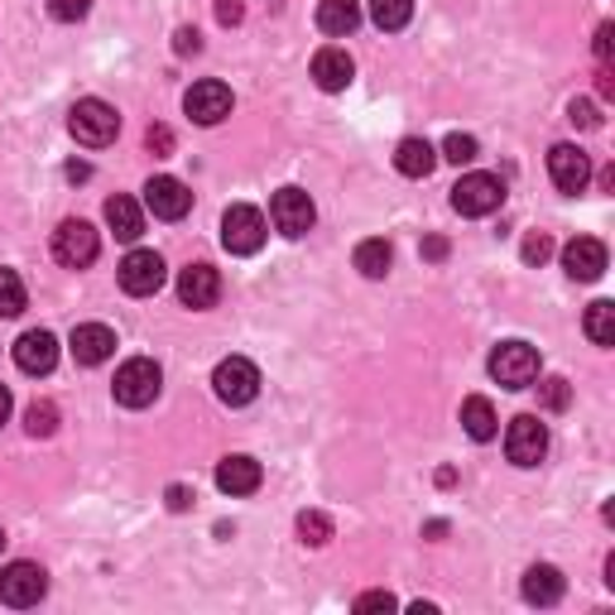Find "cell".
Returning a JSON list of instances; mask_svg holds the SVG:
<instances>
[{
	"instance_id": "1",
	"label": "cell",
	"mask_w": 615,
	"mask_h": 615,
	"mask_svg": "<svg viewBox=\"0 0 615 615\" xmlns=\"http://www.w3.org/2000/svg\"><path fill=\"white\" fill-rule=\"evenodd\" d=\"M160 389H164V371H160V361H150V356H130L111 381V395H116V404H125V409H150V404L160 399Z\"/></svg>"
},
{
	"instance_id": "2",
	"label": "cell",
	"mask_w": 615,
	"mask_h": 615,
	"mask_svg": "<svg viewBox=\"0 0 615 615\" xmlns=\"http://www.w3.org/2000/svg\"><path fill=\"white\" fill-rule=\"evenodd\" d=\"M68 130H73L77 145L101 150V145H111V140L121 135V116H116V107H107V101L87 97V101H77V107H73Z\"/></svg>"
},
{
	"instance_id": "3",
	"label": "cell",
	"mask_w": 615,
	"mask_h": 615,
	"mask_svg": "<svg viewBox=\"0 0 615 615\" xmlns=\"http://www.w3.org/2000/svg\"><path fill=\"white\" fill-rule=\"evenodd\" d=\"M491 381L505 389H529L539 381V351L529 342H501L491 351Z\"/></svg>"
},
{
	"instance_id": "4",
	"label": "cell",
	"mask_w": 615,
	"mask_h": 615,
	"mask_svg": "<svg viewBox=\"0 0 615 615\" xmlns=\"http://www.w3.org/2000/svg\"><path fill=\"white\" fill-rule=\"evenodd\" d=\"M265 235H270V227H265V212H260V207H251V202L227 207V217H221V245H227L231 255H255L260 245H265Z\"/></svg>"
},
{
	"instance_id": "5",
	"label": "cell",
	"mask_w": 615,
	"mask_h": 615,
	"mask_svg": "<svg viewBox=\"0 0 615 615\" xmlns=\"http://www.w3.org/2000/svg\"><path fill=\"white\" fill-rule=\"evenodd\" d=\"M505 457L515 466H539L548 457V428L539 424V414H519L505 428Z\"/></svg>"
},
{
	"instance_id": "6",
	"label": "cell",
	"mask_w": 615,
	"mask_h": 615,
	"mask_svg": "<svg viewBox=\"0 0 615 615\" xmlns=\"http://www.w3.org/2000/svg\"><path fill=\"white\" fill-rule=\"evenodd\" d=\"M270 221L279 235H289V241H298V235L312 231V221H318V207H312V198L304 188H279L270 198Z\"/></svg>"
},
{
	"instance_id": "7",
	"label": "cell",
	"mask_w": 615,
	"mask_h": 615,
	"mask_svg": "<svg viewBox=\"0 0 615 615\" xmlns=\"http://www.w3.org/2000/svg\"><path fill=\"white\" fill-rule=\"evenodd\" d=\"M97 255H101V235L91 231L83 217H68V221H63V227L54 231V260H58V265L87 270Z\"/></svg>"
},
{
	"instance_id": "8",
	"label": "cell",
	"mask_w": 615,
	"mask_h": 615,
	"mask_svg": "<svg viewBox=\"0 0 615 615\" xmlns=\"http://www.w3.org/2000/svg\"><path fill=\"white\" fill-rule=\"evenodd\" d=\"M212 389H217V399L221 404H231V409H241V404H251L260 395V371H255V361H245V356H227L212 371Z\"/></svg>"
},
{
	"instance_id": "9",
	"label": "cell",
	"mask_w": 615,
	"mask_h": 615,
	"mask_svg": "<svg viewBox=\"0 0 615 615\" xmlns=\"http://www.w3.org/2000/svg\"><path fill=\"white\" fill-rule=\"evenodd\" d=\"M48 592V572L39 568V562H10V568H0V601L6 606H39Z\"/></svg>"
},
{
	"instance_id": "10",
	"label": "cell",
	"mask_w": 615,
	"mask_h": 615,
	"mask_svg": "<svg viewBox=\"0 0 615 615\" xmlns=\"http://www.w3.org/2000/svg\"><path fill=\"white\" fill-rule=\"evenodd\" d=\"M501 202H505V183L495 174H466L452 188V207L462 217H491Z\"/></svg>"
},
{
	"instance_id": "11",
	"label": "cell",
	"mask_w": 615,
	"mask_h": 615,
	"mask_svg": "<svg viewBox=\"0 0 615 615\" xmlns=\"http://www.w3.org/2000/svg\"><path fill=\"white\" fill-rule=\"evenodd\" d=\"M121 289L130 294V298H150V294H160L164 289V255L160 251H130L125 260H121Z\"/></svg>"
},
{
	"instance_id": "12",
	"label": "cell",
	"mask_w": 615,
	"mask_h": 615,
	"mask_svg": "<svg viewBox=\"0 0 615 615\" xmlns=\"http://www.w3.org/2000/svg\"><path fill=\"white\" fill-rule=\"evenodd\" d=\"M548 178H553L558 193H586V183H592V160H586V150L553 145L548 150Z\"/></svg>"
},
{
	"instance_id": "13",
	"label": "cell",
	"mask_w": 615,
	"mask_h": 615,
	"mask_svg": "<svg viewBox=\"0 0 615 615\" xmlns=\"http://www.w3.org/2000/svg\"><path fill=\"white\" fill-rule=\"evenodd\" d=\"M183 111H188L198 125L227 121V116H231V87L217 83V77H207V83H193L188 97H183Z\"/></svg>"
},
{
	"instance_id": "14",
	"label": "cell",
	"mask_w": 615,
	"mask_h": 615,
	"mask_svg": "<svg viewBox=\"0 0 615 615\" xmlns=\"http://www.w3.org/2000/svg\"><path fill=\"white\" fill-rule=\"evenodd\" d=\"M145 207L160 221H183V217H188V207H193V193L183 188L174 174H160V178L145 183Z\"/></svg>"
},
{
	"instance_id": "15",
	"label": "cell",
	"mask_w": 615,
	"mask_h": 615,
	"mask_svg": "<svg viewBox=\"0 0 615 615\" xmlns=\"http://www.w3.org/2000/svg\"><path fill=\"white\" fill-rule=\"evenodd\" d=\"M606 245L596 241V235H578V241H568L562 245V270L572 274L578 284H592V279H601L606 274Z\"/></svg>"
},
{
	"instance_id": "16",
	"label": "cell",
	"mask_w": 615,
	"mask_h": 615,
	"mask_svg": "<svg viewBox=\"0 0 615 615\" xmlns=\"http://www.w3.org/2000/svg\"><path fill=\"white\" fill-rule=\"evenodd\" d=\"M15 365L24 375H48L58 365V337L44 332V327H34V332H24L15 342Z\"/></svg>"
},
{
	"instance_id": "17",
	"label": "cell",
	"mask_w": 615,
	"mask_h": 615,
	"mask_svg": "<svg viewBox=\"0 0 615 615\" xmlns=\"http://www.w3.org/2000/svg\"><path fill=\"white\" fill-rule=\"evenodd\" d=\"M178 298H183V308H193V312H202V308H217V298H221V274L212 265H188L178 274Z\"/></svg>"
},
{
	"instance_id": "18",
	"label": "cell",
	"mask_w": 615,
	"mask_h": 615,
	"mask_svg": "<svg viewBox=\"0 0 615 615\" xmlns=\"http://www.w3.org/2000/svg\"><path fill=\"white\" fill-rule=\"evenodd\" d=\"M260 481H265V471H260L255 457L235 452V457H221L217 462V491L221 495H255Z\"/></svg>"
},
{
	"instance_id": "19",
	"label": "cell",
	"mask_w": 615,
	"mask_h": 615,
	"mask_svg": "<svg viewBox=\"0 0 615 615\" xmlns=\"http://www.w3.org/2000/svg\"><path fill=\"white\" fill-rule=\"evenodd\" d=\"M73 356L77 365H101V361H111L116 356V332L107 322H83V327H73Z\"/></svg>"
},
{
	"instance_id": "20",
	"label": "cell",
	"mask_w": 615,
	"mask_h": 615,
	"mask_svg": "<svg viewBox=\"0 0 615 615\" xmlns=\"http://www.w3.org/2000/svg\"><path fill=\"white\" fill-rule=\"evenodd\" d=\"M351 77H356V63H351L347 48H318V58H312V83L322 91H347Z\"/></svg>"
},
{
	"instance_id": "21",
	"label": "cell",
	"mask_w": 615,
	"mask_h": 615,
	"mask_svg": "<svg viewBox=\"0 0 615 615\" xmlns=\"http://www.w3.org/2000/svg\"><path fill=\"white\" fill-rule=\"evenodd\" d=\"M562 572L553 568V562H534V568L525 572V582H519V592H525L529 606H558L562 601Z\"/></svg>"
},
{
	"instance_id": "22",
	"label": "cell",
	"mask_w": 615,
	"mask_h": 615,
	"mask_svg": "<svg viewBox=\"0 0 615 615\" xmlns=\"http://www.w3.org/2000/svg\"><path fill=\"white\" fill-rule=\"evenodd\" d=\"M395 168L404 178H428L438 168V150L428 145L424 135H409V140H399V150H395Z\"/></svg>"
},
{
	"instance_id": "23",
	"label": "cell",
	"mask_w": 615,
	"mask_h": 615,
	"mask_svg": "<svg viewBox=\"0 0 615 615\" xmlns=\"http://www.w3.org/2000/svg\"><path fill=\"white\" fill-rule=\"evenodd\" d=\"M361 24V0H318V30L347 39Z\"/></svg>"
},
{
	"instance_id": "24",
	"label": "cell",
	"mask_w": 615,
	"mask_h": 615,
	"mask_svg": "<svg viewBox=\"0 0 615 615\" xmlns=\"http://www.w3.org/2000/svg\"><path fill=\"white\" fill-rule=\"evenodd\" d=\"M107 227L116 231V241H140V231H145V212H140L135 198H107Z\"/></svg>"
},
{
	"instance_id": "25",
	"label": "cell",
	"mask_w": 615,
	"mask_h": 615,
	"mask_svg": "<svg viewBox=\"0 0 615 615\" xmlns=\"http://www.w3.org/2000/svg\"><path fill=\"white\" fill-rule=\"evenodd\" d=\"M462 428H466L471 442H491L495 433H501V418H495V409H491L486 395H471V399L462 404Z\"/></svg>"
},
{
	"instance_id": "26",
	"label": "cell",
	"mask_w": 615,
	"mask_h": 615,
	"mask_svg": "<svg viewBox=\"0 0 615 615\" xmlns=\"http://www.w3.org/2000/svg\"><path fill=\"white\" fill-rule=\"evenodd\" d=\"M389 265H395V251H389V241H361L356 245V270L365 279H385Z\"/></svg>"
},
{
	"instance_id": "27",
	"label": "cell",
	"mask_w": 615,
	"mask_h": 615,
	"mask_svg": "<svg viewBox=\"0 0 615 615\" xmlns=\"http://www.w3.org/2000/svg\"><path fill=\"white\" fill-rule=\"evenodd\" d=\"M586 337H592L596 347H615V304H606V298H596L592 308H586Z\"/></svg>"
},
{
	"instance_id": "28",
	"label": "cell",
	"mask_w": 615,
	"mask_h": 615,
	"mask_svg": "<svg viewBox=\"0 0 615 615\" xmlns=\"http://www.w3.org/2000/svg\"><path fill=\"white\" fill-rule=\"evenodd\" d=\"M371 20H375V30L395 34L414 20V0H371Z\"/></svg>"
},
{
	"instance_id": "29",
	"label": "cell",
	"mask_w": 615,
	"mask_h": 615,
	"mask_svg": "<svg viewBox=\"0 0 615 615\" xmlns=\"http://www.w3.org/2000/svg\"><path fill=\"white\" fill-rule=\"evenodd\" d=\"M24 312V279L15 270H0V318H20Z\"/></svg>"
},
{
	"instance_id": "30",
	"label": "cell",
	"mask_w": 615,
	"mask_h": 615,
	"mask_svg": "<svg viewBox=\"0 0 615 615\" xmlns=\"http://www.w3.org/2000/svg\"><path fill=\"white\" fill-rule=\"evenodd\" d=\"M24 428H30V438H48L58 428V409L48 399H34L30 409H24Z\"/></svg>"
},
{
	"instance_id": "31",
	"label": "cell",
	"mask_w": 615,
	"mask_h": 615,
	"mask_svg": "<svg viewBox=\"0 0 615 615\" xmlns=\"http://www.w3.org/2000/svg\"><path fill=\"white\" fill-rule=\"evenodd\" d=\"M298 534H304V543L322 548L327 539H332V519H327L322 509H304V515H298Z\"/></svg>"
},
{
	"instance_id": "32",
	"label": "cell",
	"mask_w": 615,
	"mask_h": 615,
	"mask_svg": "<svg viewBox=\"0 0 615 615\" xmlns=\"http://www.w3.org/2000/svg\"><path fill=\"white\" fill-rule=\"evenodd\" d=\"M481 154V145H476V135H462V130H452L448 140H442V154L438 160H452V164H471Z\"/></svg>"
},
{
	"instance_id": "33",
	"label": "cell",
	"mask_w": 615,
	"mask_h": 615,
	"mask_svg": "<svg viewBox=\"0 0 615 615\" xmlns=\"http://www.w3.org/2000/svg\"><path fill=\"white\" fill-rule=\"evenodd\" d=\"M539 395H543V409H553V414H562L568 409V381H562V375H548V381L539 385Z\"/></svg>"
},
{
	"instance_id": "34",
	"label": "cell",
	"mask_w": 615,
	"mask_h": 615,
	"mask_svg": "<svg viewBox=\"0 0 615 615\" xmlns=\"http://www.w3.org/2000/svg\"><path fill=\"white\" fill-rule=\"evenodd\" d=\"M548 255H553V241H548L543 231H529L525 235V265H543Z\"/></svg>"
},
{
	"instance_id": "35",
	"label": "cell",
	"mask_w": 615,
	"mask_h": 615,
	"mask_svg": "<svg viewBox=\"0 0 615 615\" xmlns=\"http://www.w3.org/2000/svg\"><path fill=\"white\" fill-rule=\"evenodd\" d=\"M48 10H54V20L73 24V20H83L87 10H91V0H48Z\"/></svg>"
},
{
	"instance_id": "36",
	"label": "cell",
	"mask_w": 615,
	"mask_h": 615,
	"mask_svg": "<svg viewBox=\"0 0 615 615\" xmlns=\"http://www.w3.org/2000/svg\"><path fill=\"white\" fill-rule=\"evenodd\" d=\"M568 121H572V125H582V130H596V125H601V116H596L592 101H572V107H568Z\"/></svg>"
},
{
	"instance_id": "37",
	"label": "cell",
	"mask_w": 615,
	"mask_h": 615,
	"mask_svg": "<svg viewBox=\"0 0 615 615\" xmlns=\"http://www.w3.org/2000/svg\"><path fill=\"white\" fill-rule=\"evenodd\" d=\"M395 606H399V601L389 596V592H365V596L356 601V611H361V615H371V611H395Z\"/></svg>"
},
{
	"instance_id": "38",
	"label": "cell",
	"mask_w": 615,
	"mask_h": 615,
	"mask_svg": "<svg viewBox=\"0 0 615 615\" xmlns=\"http://www.w3.org/2000/svg\"><path fill=\"white\" fill-rule=\"evenodd\" d=\"M150 150L154 154H168V150H174V130H168V125H150Z\"/></svg>"
},
{
	"instance_id": "39",
	"label": "cell",
	"mask_w": 615,
	"mask_h": 615,
	"mask_svg": "<svg viewBox=\"0 0 615 615\" xmlns=\"http://www.w3.org/2000/svg\"><path fill=\"white\" fill-rule=\"evenodd\" d=\"M217 20L221 24H241V0H217Z\"/></svg>"
},
{
	"instance_id": "40",
	"label": "cell",
	"mask_w": 615,
	"mask_h": 615,
	"mask_svg": "<svg viewBox=\"0 0 615 615\" xmlns=\"http://www.w3.org/2000/svg\"><path fill=\"white\" fill-rule=\"evenodd\" d=\"M611 34H615L611 24H601V30H596V58H601V63L611 58Z\"/></svg>"
},
{
	"instance_id": "41",
	"label": "cell",
	"mask_w": 615,
	"mask_h": 615,
	"mask_svg": "<svg viewBox=\"0 0 615 615\" xmlns=\"http://www.w3.org/2000/svg\"><path fill=\"white\" fill-rule=\"evenodd\" d=\"M424 255H428V260H442V255H448V241H442V235H428V241H424Z\"/></svg>"
},
{
	"instance_id": "42",
	"label": "cell",
	"mask_w": 615,
	"mask_h": 615,
	"mask_svg": "<svg viewBox=\"0 0 615 615\" xmlns=\"http://www.w3.org/2000/svg\"><path fill=\"white\" fill-rule=\"evenodd\" d=\"M198 34H193V30H178V54H198Z\"/></svg>"
},
{
	"instance_id": "43",
	"label": "cell",
	"mask_w": 615,
	"mask_h": 615,
	"mask_svg": "<svg viewBox=\"0 0 615 615\" xmlns=\"http://www.w3.org/2000/svg\"><path fill=\"white\" fill-rule=\"evenodd\" d=\"M168 505H174V509H188V491H183V486H168Z\"/></svg>"
},
{
	"instance_id": "44",
	"label": "cell",
	"mask_w": 615,
	"mask_h": 615,
	"mask_svg": "<svg viewBox=\"0 0 615 615\" xmlns=\"http://www.w3.org/2000/svg\"><path fill=\"white\" fill-rule=\"evenodd\" d=\"M6 418H10V389L0 385V424H6Z\"/></svg>"
},
{
	"instance_id": "45",
	"label": "cell",
	"mask_w": 615,
	"mask_h": 615,
	"mask_svg": "<svg viewBox=\"0 0 615 615\" xmlns=\"http://www.w3.org/2000/svg\"><path fill=\"white\" fill-rule=\"evenodd\" d=\"M0 548H6V534H0Z\"/></svg>"
}]
</instances>
